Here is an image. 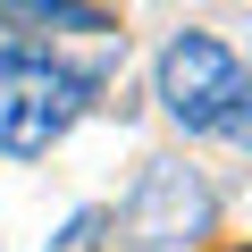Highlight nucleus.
I'll list each match as a JSON object with an SVG mask.
<instances>
[{
    "instance_id": "obj_1",
    "label": "nucleus",
    "mask_w": 252,
    "mask_h": 252,
    "mask_svg": "<svg viewBox=\"0 0 252 252\" xmlns=\"http://www.w3.org/2000/svg\"><path fill=\"white\" fill-rule=\"evenodd\" d=\"M93 76L42 42H0V152L9 160H42L67 126L93 109Z\"/></svg>"
},
{
    "instance_id": "obj_2",
    "label": "nucleus",
    "mask_w": 252,
    "mask_h": 252,
    "mask_svg": "<svg viewBox=\"0 0 252 252\" xmlns=\"http://www.w3.org/2000/svg\"><path fill=\"white\" fill-rule=\"evenodd\" d=\"M160 109L185 126V135H252V76L219 34H177L160 51Z\"/></svg>"
},
{
    "instance_id": "obj_3",
    "label": "nucleus",
    "mask_w": 252,
    "mask_h": 252,
    "mask_svg": "<svg viewBox=\"0 0 252 252\" xmlns=\"http://www.w3.org/2000/svg\"><path fill=\"white\" fill-rule=\"evenodd\" d=\"M219 219V193L202 185V168L185 160H143V185L126 193V210L109 219V235H126L135 252H193Z\"/></svg>"
},
{
    "instance_id": "obj_4",
    "label": "nucleus",
    "mask_w": 252,
    "mask_h": 252,
    "mask_svg": "<svg viewBox=\"0 0 252 252\" xmlns=\"http://www.w3.org/2000/svg\"><path fill=\"white\" fill-rule=\"evenodd\" d=\"M0 26H9L17 42H42V51H101V59H126V26L109 9H93V0H0Z\"/></svg>"
},
{
    "instance_id": "obj_5",
    "label": "nucleus",
    "mask_w": 252,
    "mask_h": 252,
    "mask_svg": "<svg viewBox=\"0 0 252 252\" xmlns=\"http://www.w3.org/2000/svg\"><path fill=\"white\" fill-rule=\"evenodd\" d=\"M101 244H109V210H76V219L59 227L51 252H101Z\"/></svg>"
}]
</instances>
